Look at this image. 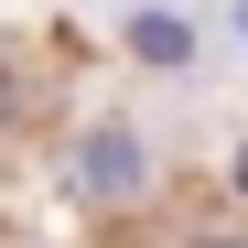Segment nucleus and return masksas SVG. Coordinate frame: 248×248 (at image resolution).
I'll return each mask as SVG.
<instances>
[{
  "mask_svg": "<svg viewBox=\"0 0 248 248\" xmlns=\"http://www.w3.org/2000/svg\"><path fill=\"white\" fill-rule=\"evenodd\" d=\"M205 248H227V237H205Z\"/></svg>",
  "mask_w": 248,
  "mask_h": 248,
  "instance_id": "1",
  "label": "nucleus"
}]
</instances>
